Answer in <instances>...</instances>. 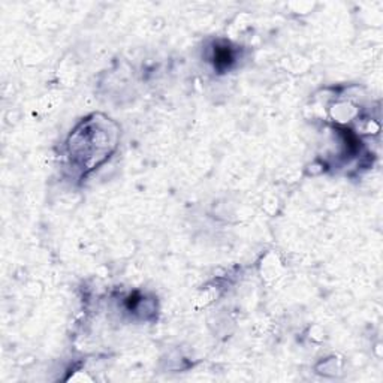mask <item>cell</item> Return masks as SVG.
<instances>
[{
	"instance_id": "cell-1",
	"label": "cell",
	"mask_w": 383,
	"mask_h": 383,
	"mask_svg": "<svg viewBox=\"0 0 383 383\" xmlns=\"http://www.w3.org/2000/svg\"><path fill=\"white\" fill-rule=\"evenodd\" d=\"M214 58H216V65L219 68H226L232 62V52L228 47H219V48H216Z\"/></svg>"
}]
</instances>
